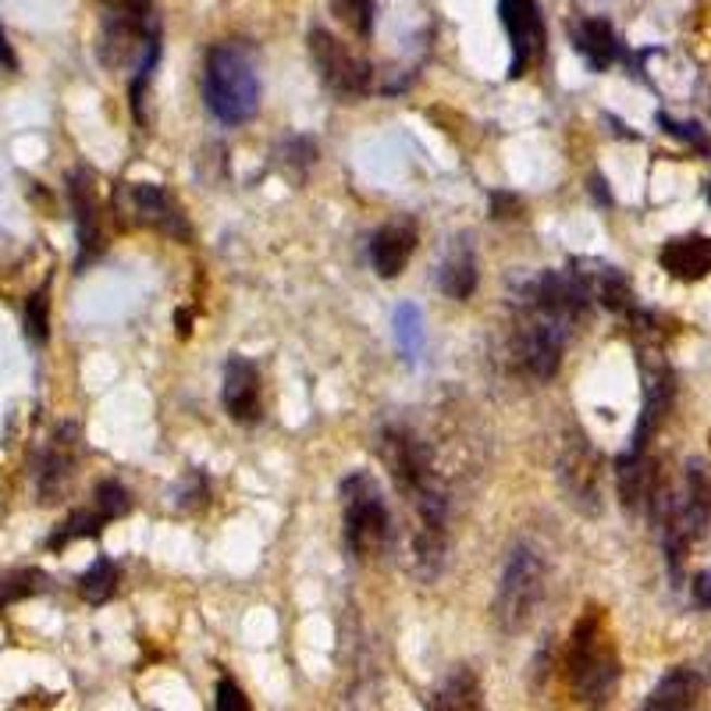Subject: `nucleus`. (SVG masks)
<instances>
[{"instance_id": "obj_1", "label": "nucleus", "mask_w": 711, "mask_h": 711, "mask_svg": "<svg viewBox=\"0 0 711 711\" xmlns=\"http://www.w3.org/2000/svg\"><path fill=\"white\" fill-rule=\"evenodd\" d=\"M203 103L225 125H242L253 118L261 107V79H256L250 47L236 40L211 47L203 61Z\"/></svg>"}, {"instance_id": "obj_2", "label": "nucleus", "mask_w": 711, "mask_h": 711, "mask_svg": "<svg viewBox=\"0 0 711 711\" xmlns=\"http://www.w3.org/2000/svg\"><path fill=\"white\" fill-rule=\"evenodd\" d=\"M566 669H569V687H573L576 701L584 704H609L619 683V655L612 648L609 633H605V619L598 609H591L580 623L573 626L566 651Z\"/></svg>"}, {"instance_id": "obj_3", "label": "nucleus", "mask_w": 711, "mask_h": 711, "mask_svg": "<svg viewBox=\"0 0 711 711\" xmlns=\"http://www.w3.org/2000/svg\"><path fill=\"white\" fill-rule=\"evenodd\" d=\"M576 325H569L566 317L551 314L548 306H541L534 295H520L516 300V359L534 381H548L559 373L562 353L569 334Z\"/></svg>"}, {"instance_id": "obj_4", "label": "nucleus", "mask_w": 711, "mask_h": 711, "mask_svg": "<svg viewBox=\"0 0 711 711\" xmlns=\"http://www.w3.org/2000/svg\"><path fill=\"white\" fill-rule=\"evenodd\" d=\"M342 523L345 545L359 562L378 559L392 541V516H388L384 495L378 481L364 470L342 481Z\"/></svg>"}, {"instance_id": "obj_5", "label": "nucleus", "mask_w": 711, "mask_h": 711, "mask_svg": "<svg viewBox=\"0 0 711 711\" xmlns=\"http://www.w3.org/2000/svg\"><path fill=\"white\" fill-rule=\"evenodd\" d=\"M545 562L530 545H516L506 559L498 580L491 619L501 633H523L534 619L541 598H545Z\"/></svg>"}, {"instance_id": "obj_6", "label": "nucleus", "mask_w": 711, "mask_h": 711, "mask_svg": "<svg viewBox=\"0 0 711 711\" xmlns=\"http://www.w3.org/2000/svg\"><path fill=\"white\" fill-rule=\"evenodd\" d=\"M114 214L128 228H150L182 242L192 239L182 206L157 182H118V189H114Z\"/></svg>"}, {"instance_id": "obj_7", "label": "nucleus", "mask_w": 711, "mask_h": 711, "mask_svg": "<svg viewBox=\"0 0 711 711\" xmlns=\"http://www.w3.org/2000/svg\"><path fill=\"white\" fill-rule=\"evenodd\" d=\"M378 452L388 477H392L395 491L403 498H417L423 491H431L437 484L434 477V462H431V448H427L417 434L403 423H388L381 437H378Z\"/></svg>"}, {"instance_id": "obj_8", "label": "nucleus", "mask_w": 711, "mask_h": 711, "mask_svg": "<svg viewBox=\"0 0 711 711\" xmlns=\"http://www.w3.org/2000/svg\"><path fill=\"white\" fill-rule=\"evenodd\" d=\"M309 58H314L317 75L325 79V86L342 100H359L373 89L370 64L356 50H348V43H342L334 33L320 29V25L309 29Z\"/></svg>"}, {"instance_id": "obj_9", "label": "nucleus", "mask_w": 711, "mask_h": 711, "mask_svg": "<svg viewBox=\"0 0 711 711\" xmlns=\"http://www.w3.org/2000/svg\"><path fill=\"white\" fill-rule=\"evenodd\" d=\"M103 4V33H100V58L107 68H122L139 50L150 43L157 29L150 25L153 0H100Z\"/></svg>"}, {"instance_id": "obj_10", "label": "nucleus", "mask_w": 711, "mask_h": 711, "mask_svg": "<svg viewBox=\"0 0 711 711\" xmlns=\"http://www.w3.org/2000/svg\"><path fill=\"white\" fill-rule=\"evenodd\" d=\"M82 456V434L79 423H61L50 442L43 445V452L36 456V470H33V487L40 506H54V501L64 495V487L72 484L75 467H79Z\"/></svg>"}, {"instance_id": "obj_11", "label": "nucleus", "mask_w": 711, "mask_h": 711, "mask_svg": "<svg viewBox=\"0 0 711 711\" xmlns=\"http://www.w3.org/2000/svg\"><path fill=\"white\" fill-rule=\"evenodd\" d=\"M501 25L509 33L512 43V64H509V79H523L534 64L545 58V18H541L537 0H498Z\"/></svg>"}, {"instance_id": "obj_12", "label": "nucleus", "mask_w": 711, "mask_h": 711, "mask_svg": "<svg viewBox=\"0 0 711 711\" xmlns=\"http://www.w3.org/2000/svg\"><path fill=\"white\" fill-rule=\"evenodd\" d=\"M68 203H72V214H75V236H79V261H75V270H82L103 250L93 175H89L86 167H75V172L68 175Z\"/></svg>"}, {"instance_id": "obj_13", "label": "nucleus", "mask_w": 711, "mask_h": 711, "mask_svg": "<svg viewBox=\"0 0 711 711\" xmlns=\"http://www.w3.org/2000/svg\"><path fill=\"white\" fill-rule=\"evenodd\" d=\"M615 481L619 498H623L626 512H651V501L662 487V477L648 452H623L615 459Z\"/></svg>"}, {"instance_id": "obj_14", "label": "nucleus", "mask_w": 711, "mask_h": 711, "mask_svg": "<svg viewBox=\"0 0 711 711\" xmlns=\"http://www.w3.org/2000/svg\"><path fill=\"white\" fill-rule=\"evenodd\" d=\"M225 409L236 423H256L261 420V370L253 359L231 356L225 364Z\"/></svg>"}, {"instance_id": "obj_15", "label": "nucleus", "mask_w": 711, "mask_h": 711, "mask_svg": "<svg viewBox=\"0 0 711 711\" xmlns=\"http://www.w3.org/2000/svg\"><path fill=\"white\" fill-rule=\"evenodd\" d=\"M569 267L576 270L580 281H584L591 303H601L605 309H609V314H630V309L637 306V295H633L630 281L619 275L615 267L598 264V261H587V256H580V261H569Z\"/></svg>"}, {"instance_id": "obj_16", "label": "nucleus", "mask_w": 711, "mask_h": 711, "mask_svg": "<svg viewBox=\"0 0 711 711\" xmlns=\"http://www.w3.org/2000/svg\"><path fill=\"white\" fill-rule=\"evenodd\" d=\"M417 250V225L412 221H392L370 239V264L381 278H398Z\"/></svg>"}, {"instance_id": "obj_17", "label": "nucleus", "mask_w": 711, "mask_h": 711, "mask_svg": "<svg viewBox=\"0 0 711 711\" xmlns=\"http://www.w3.org/2000/svg\"><path fill=\"white\" fill-rule=\"evenodd\" d=\"M658 264L680 281H701L711 275V239L708 236L669 239L662 245V253H658Z\"/></svg>"}, {"instance_id": "obj_18", "label": "nucleus", "mask_w": 711, "mask_h": 711, "mask_svg": "<svg viewBox=\"0 0 711 711\" xmlns=\"http://www.w3.org/2000/svg\"><path fill=\"white\" fill-rule=\"evenodd\" d=\"M569 36H573V50L587 61L591 72L612 68V61L619 58V36L605 18H576L569 25Z\"/></svg>"}, {"instance_id": "obj_19", "label": "nucleus", "mask_w": 711, "mask_h": 711, "mask_svg": "<svg viewBox=\"0 0 711 711\" xmlns=\"http://www.w3.org/2000/svg\"><path fill=\"white\" fill-rule=\"evenodd\" d=\"M591 467H594V452H591V445L584 442V437L569 442L559 470H562V481L569 487V495H573L569 501L580 506V509H587V512L598 509V506H594V498H598V470H591Z\"/></svg>"}, {"instance_id": "obj_20", "label": "nucleus", "mask_w": 711, "mask_h": 711, "mask_svg": "<svg viewBox=\"0 0 711 711\" xmlns=\"http://www.w3.org/2000/svg\"><path fill=\"white\" fill-rule=\"evenodd\" d=\"M701 694H704L701 672L680 665L658 680V687L651 690L648 701H644V708L648 711H683V708H694L697 701H701Z\"/></svg>"}, {"instance_id": "obj_21", "label": "nucleus", "mask_w": 711, "mask_h": 711, "mask_svg": "<svg viewBox=\"0 0 711 711\" xmlns=\"http://www.w3.org/2000/svg\"><path fill=\"white\" fill-rule=\"evenodd\" d=\"M437 284L448 300H470L477 292V256H473V245L467 239H456L452 242L448 256L442 261V270H437Z\"/></svg>"}, {"instance_id": "obj_22", "label": "nucleus", "mask_w": 711, "mask_h": 711, "mask_svg": "<svg viewBox=\"0 0 711 711\" xmlns=\"http://www.w3.org/2000/svg\"><path fill=\"white\" fill-rule=\"evenodd\" d=\"M481 697H484V690H481V680L473 676V669L456 665L442 680V687L431 694L427 708H434V711H477L484 704Z\"/></svg>"}, {"instance_id": "obj_23", "label": "nucleus", "mask_w": 711, "mask_h": 711, "mask_svg": "<svg viewBox=\"0 0 711 711\" xmlns=\"http://www.w3.org/2000/svg\"><path fill=\"white\" fill-rule=\"evenodd\" d=\"M50 591V576L36 566H11L0 569V612L8 605H18L25 598H36V594Z\"/></svg>"}, {"instance_id": "obj_24", "label": "nucleus", "mask_w": 711, "mask_h": 711, "mask_svg": "<svg viewBox=\"0 0 711 711\" xmlns=\"http://www.w3.org/2000/svg\"><path fill=\"white\" fill-rule=\"evenodd\" d=\"M114 520V516L100 506V501L93 498V506L89 509H75L68 520H64L54 534H50L47 545L50 548H64V545H72V541H82V537H97L103 526H107Z\"/></svg>"}, {"instance_id": "obj_25", "label": "nucleus", "mask_w": 711, "mask_h": 711, "mask_svg": "<svg viewBox=\"0 0 711 711\" xmlns=\"http://www.w3.org/2000/svg\"><path fill=\"white\" fill-rule=\"evenodd\" d=\"M114 591H118V566H114V559H107V555H100V559L79 576V594L89 605H107L114 598Z\"/></svg>"}, {"instance_id": "obj_26", "label": "nucleus", "mask_w": 711, "mask_h": 711, "mask_svg": "<svg viewBox=\"0 0 711 711\" xmlns=\"http://www.w3.org/2000/svg\"><path fill=\"white\" fill-rule=\"evenodd\" d=\"M395 339H398V348H403L409 359L420 356V348H423V317L412 303L395 309Z\"/></svg>"}, {"instance_id": "obj_27", "label": "nucleus", "mask_w": 711, "mask_h": 711, "mask_svg": "<svg viewBox=\"0 0 711 711\" xmlns=\"http://www.w3.org/2000/svg\"><path fill=\"white\" fill-rule=\"evenodd\" d=\"M50 281H43L40 289L29 295V303H25V334H29V342L43 345L47 334H50Z\"/></svg>"}, {"instance_id": "obj_28", "label": "nucleus", "mask_w": 711, "mask_h": 711, "mask_svg": "<svg viewBox=\"0 0 711 711\" xmlns=\"http://www.w3.org/2000/svg\"><path fill=\"white\" fill-rule=\"evenodd\" d=\"M334 4V15H339L348 29H353L356 36H370L373 29V11H378V0H331Z\"/></svg>"}, {"instance_id": "obj_29", "label": "nucleus", "mask_w": 711, "mask_h": 711, "mask_svg": "<svg viewBox=\"0 0 711 711\" xmlns=\"http://www.w3.org/2000/svg\"><path fill=\"white\" fill-rule=\"evenodd\" d=\"M658 125H662L669 136H676V139H683V142H694V147L701 150V153H708V150H711V147H708V139H704V132H701V128H697V125L672 122L669 114H658Z\"/></svg>"}, {"instance_id": "obj_30", "label": "nucleus", "mask_w": 711, "mask_h": 711, "mask_svg": "<svg viewBox=\"0 0 711 711\" xmlns=\"http://www.w3.org/2000/svg\"><path fill=\"white\" fill-rule=\"evenodd\" d=\"M217 711H250V701H245V694L239 690L236 680H221L217 683Z\"/></svg>"}, {"instance_id": "obj_31", "label": "nucleus", "mask_w": 711, "mask_h": 711, "mask_svg": "<svg viewBox=\"0 0 711 711\" xmlns=\"http://www.w3.org/2000/svg\"><path fill=\"white\" fill-rule=\"evenodd\" d=\"M523 214V200L512 196V192H491V217L495 221H509V217Z\"/></svg>"}, {"instance_id": "obj_32", "label": "nucleus", "mask_w": 711, "mask_h": 711, "mask_svg": "<svg viewBox=\"0 0 711 711\" xmlns=\"http://www.w3.org/2000/svg\"><path fill=\"white\" fill-rule=\"evenodd\" d=\"M694 601H697V609H711V573H697V580H694Z\"/></svg>"}, {"instance_id": "obj_33", "label": "nucleus", "mask_w": 711, "mask_h": 711, "mask_svg": "<svg viewBox=\"0 0 711 711\" xmlns=\"http://www.w3.org/2000/svg\"><path fill=\"white\" fill-rule=\"evenodd\" d=\"M0 64H4V68H18V58H15V50H11L4 29H0Z\"/></svg>"}, {"instance_id": "obj_34", "label": "nucleus", "mask_w": 711, "mask_h": 711, "mask_svg": "<svg viewBox=\"0 0 711 711\" xmlns=\"http://www.w3.org/2000/svg\"><path fill=\"white\" fill-rule=\"evenodd\" d=\"M708 200H711V186H708Z\"/></svg>"}]
</instances>
